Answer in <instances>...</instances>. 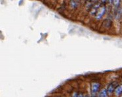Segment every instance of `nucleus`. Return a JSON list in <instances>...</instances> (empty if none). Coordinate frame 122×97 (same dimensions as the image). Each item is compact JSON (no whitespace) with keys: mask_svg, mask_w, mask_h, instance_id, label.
<instances>
[{"mask_svg":"<svg viewBox=\"0 0 122 97\" xmlns=\"http://www.w3.org/2000/svg\"><path fill=\"white\" fill-rule=\"evenodd\" d=\"M115 94L117 95V96H119V95H121L122 94V85H119V86H117L115 89Z\"/></svg>","mask_w":122,"mask_h":97,"instance_id":"20e7f679","label":"nucleus"},{"mask_svg":"<svg viewBox=\"0 0 122 97\" xmlns=\"http://www.w3.org/2000/svg\"><path fill=\"white\" fill-rule=\"evenodd\" d=\"M94 1H97V0H94Z\"/></svg>","mask_w":122,"mask_h":97,"instance_id":"6e6552de","label":"nucleus"},{"mask_svg":"<svg viewBox=\"0 0 122 97\" xmlns=\"http://www.w3.org/2000/svg\"><path fill=\"white\" fill-rule=\"evenodd\" d=\"M117 83L116 82H112V83L110 84L108 87V89H107L108 93L110 94L113 93V92L115 91V89L117 87Z\"/></svg>","mask_w":122,"mask_h":97,"instance_id":"7ed1b4c3","label":"nucleus"},{"mask_svg":"<svg viewBox=\"0 0 122 97\" xmlns=\"http://www.w3.org/2000/svg\"><path fill=\"white\" fill-rule=\"evenodd\" d=\"M101 87V84L98 82H93L91 84V93L93 95H95Z\"/></svg>","mask_w":122,"mask_h":97,"instance_id":"f03ea898","label":"nucleus"},{"mask_svg":"<svg viewBox=\"0 0 122 97\" xmlns=\"http://www.w3.org/2000/svg\"><path fill=\"white\" fill-rule=\"evenodd\" d=\"M106 12V8L104 6L102 5H98L97 7H95V8L92 10L91 14H93V15L95 16L97 19H101L103 16L105 14Z\"/></svg>","mask_w":122,"mask_h":97,"instance_id":"f257e3e1","label":"nucleus"},{"mask_svg":"<svg viewBox=\"0 0 122 97\" xmlns=\"http://www.w3.org/2000/svg\"><path fill=\"white\" fill-rule=\"evenodd\" d=\"M70 5H72V7H77V5H78V1H77V0H72V1H70Z\"/></svg>","mask_w":122,"mask_h":97,"instance_id":"423d86ee","label":"nucleus"},{"mask_svg":"<svg viewBox=\"0 0 122 97\" xmlns=\"http://www.w3.org/2000/svg\"><path fill=\"white\" fill-rule=\"evenodd\" d=\"M102 1H106V0H102Z\"/></svg>","mask_w":122,"mask_h":97,"instance_id":"0eeeda50","label":"nucleus"},{"mask_svg":"<svg viewBox=\"0 0 122 97\" xmlns=\"http://www.w3.org/2000/svg\"><path fill=\"white\" fill-rule=\"evenodd\" d=\"M108 91H107V90L106 89H103V90H102L101 91H100L99 92V94H98V96L99 97H106L108 96Z\"/></svg>","mask_w":122,"mask_h":97,"instance_id":"39448f33","label":"nucleus"}]
</instances>
